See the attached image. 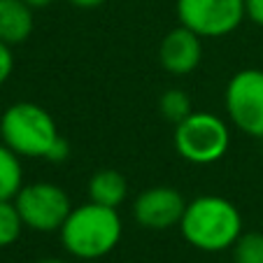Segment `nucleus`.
I'll return each instance as SVG.
<instances>
[{"label":"nucleus","mask_w":263,"mask_h":263,"mask_svg":"<svg viewBox=\"0 0 263 263\" xmlns=\"http://www.w3.org/2000/svg\"><path fill=\"white\" fill-rule=\"evenodd\" d=\"M179 231L191 247L217 254L238 242L242 235V214L223 196H198L186 203Z\"/></svg>","instance_id":"f257e3e1"},{"label":"nucleus","mask_w":263,"mask_h":263,"mask_svg":"<svg viewBox=\"0 0 263 263\" xmlns=\"http://www.w3.org/2000/svg\"><path fill=\"white\" fill-rule=\"evenodd\" d=\"M59 233L68 254L82 261H96L107 256L119 245L124 223L117 208H105L89 200L80 208H72Z\"/></svg>","instance_id":"f03ea898"},{"label":"nucleus","mask_w":263,"mask_h":263,"mask_svg":"<svg viewBox=\"0 0 263 263\" xmlns=\"http://www.w3.org/2000/svg\"><path fill=\"white\" fill-rule=\"evenodd\" d=\"M0 138L21 159H47L61 133L45 107L37 103H14L0 117Z\"/></svg>","instance_id":"7ed1b4c3"},{"label":"nucleus","mask_w":263,"mask_h":263,"mask_svg":"<svg viewBox=\"0 0 263 263\" xmlns=\"http://www.w3.org/2000/svg\"><path fill=\"white\" fill-rule=\"evenodd\" d=\"M229 126L214 112H191L175 126V149L194 165L217 163L229 152Z\"/></svg>","instance_id":"20e7f679"},{"label":"nucleus","mask_w":263,"mask_h":263,"mask_svg":"<svg viewBox=\"0 0 263 263\" xmlns=\"http://www.w3.org/2000/svg\"><path fill=\"white\" fill-rule=\"evenodd\" d=\"M14 205L19 210L24 226L37 233H54L61 231L68 214L72 212L70 196L63 186L54 182H33L24 184L14 196Z\"/></svg>","instance_id":"39448f33"},{"label":"nucleus","mask_w":263,"mask_h":263,"mask_svg":"<svg viewBox=\"0 0 263 263\" xmlns=\"http://www.w3.org/2000/svg\"><path fill=\"white\" fill-rule=\"evenodd\" d=\"M229 119L249 138H263V70H238L223 93Z\"/></svg>","instance_id":"423d86ee"},{"label":"nucleus","mask_w":263,"mask_h":263,"mask_svg":"<svg viewBox=\"0 0 263 263\" xmlns=\"http://www.w3.org/2000/svg\"><path fill=\"white\" fill-rule=\"evenodd\" d=\"M177 19L200 37H223L247 19L245 0H177Z\"/></svg>","instance_id":"0eeeda50"},{"label":"nucleus","mask_w":263,"mask_h":263,"mask_svg":"<svg viewBox=\"0 0 263 263\" xmlns=\"http://www.w3.org/2000/svg\"><path fill=\"white\" fill-rule=\"evenodd\" d=\"M186 200L173 186H152L142 191L133 203L135 221L149 231H165L179 226Z\"/></svg>","instance_id":"6e6552de"},{"label":"nucleus","mask_w":263,"mask_h":263,"mask_svg":"<svg viewBox=\"0 0 263 263\" xmlns=\"http://www.w3.org/2000/svg\"><path fill=\"white\" fill-rule=\"evenodd\" d=\"M200 59H203V37L196 35L194 30L184 28V26L170 30L159 47L161 65L173 74L194 72L198 68Z\"/></svg>","instance_id":"1a4fd4ad"},{"label":"nucleus","mask_w":263,"mask_h":263,"mask_svg":"<svg viewBox=\"0 0 263 263\" xmlns=\"http://www.w3.org/2000/svg\"><path fill=\"white\" fill-rule=\"evenodd\" d=\"M33 33V7L24 0H0V40L14 47Z\"/></svg>","instance_id":"9d476101"},{"label":"nucleus","mask_w":263,"mask_h":263,"mask_svg":"<svg viewBox=\"0 0 263 263\" xmlns=\"http://www.w3.org/2000/svg\"><path fill=\"white\" fill-rule=\"evenodd\" d=\"M128 196V182L119 170L103 168L89 179V200L105 208H119Z\"/></svg>","instance_id":"9b49d317"},{"label":"nucleus","mask_w":263,"mask_h":263,"mask_svg":"<svg viewBox=\"0 0 263 263\" xmlns=\"http://www.w3.org/2000/svg\"><path fill=\"white\" fill-rule=\"evenodd\" d=\"M24 186L21 156L14 154L5 142H0V200H14Z\"/></svg>","instance_id":"f8f14e48"},{"label":"nucleus","mask_w":263,"mask_h":263,"mask_svg":"<svg viewBox=\"0 0 263 263\" xmlns=\"http://www.w3.org/2000/svg\"><path fill=\"white\" fill-rule=\"evenodd\" d=\"M159 112L163 115V119L173 121V124L177 126L179 121L186 119L194 109H191V100H189V96H186V91L168 89V91H163V96H161V100H159Z\"/></svg>","instance_id":"ddd939ff"},{"label":"nucleus","mask_w":263,"mask_h":263,"mask_svg":"<svg viewBox=\"0 0 263 263\" xmlns=\"http://www.w3.org/2000/svg\"><path fill=\"white\" fill-rule=\"evenodd\" d=\"M24 231V219L14 200H0V247H10Z\"/></svg>","instance_id":"4468645a"},{"label":"nucleus","mask_w":263,"mask_h":263,"mask_svg":"<svg viewBox=\"0 0 263 263\" xmlns=\"http://www.w3.org/2000/svg\"><path fill=\"white\" fill-rule=\"evenodd\" d=\"M233 263H263V233H242L233 245Z\"/></svg>","instance_id":"2eb2a0df"},{"label":"nucleus","mask_w":263,"mask_h":263,"mask_svg":"<svg viewBox=\"0 0 263 263\" xmlns=\"http://www.w3.org/2000/svg\"><path fill=\"white\" fill-rule=\"evenodd\" d=\"M12 70H14V56H12V47L0 40V86L10 80Z\"/></svg>","instance_id":"dca6fc26"},{"label":"nucleus","mask_w":263,"mask_h":263,"mask_svg":"<svg viewBox=\"0 0 263 263\" xmlns=\"http://www.w3.org/2000/svg\"><path fill=\"white\" fill-rule=\"evenodd\" d=\"M245 16L263 28V0H245Z\"/></svg>","instance_id":"f3484780"},{"label":"nucleus","mask_w":263,"mask_h":263,"mask_svg":"<svg viewBox=\"0 0 263 263\" xmlns=\"http://www.w3.org/2000/svg\"><path fill=\"white\" fill-rule=\"evenodd\" d=\"M68 154H70V147H68V142H65L63 138H59L56 140V144L51 147V152H49V156H47V161H65L68 159Z\"/></svg>","instance_id":"a211bd4d"},{"label":"nucleus","mask_w":263,"mask_h":263,"mask_svg":"<svg viewBox=\"0 0 263 263\" xmlns=\"http://www.w3.org/2000/svg\"><path fill=\"white\" fill-rule=\"evenodd\" d=\"M68 3L74 7H80V10H96V7H100L107 0H68Z\"/></svg>","instance_id":"6ab92c4d"},{"label":"nucleus","mask_w":263,"mask_h":263,"mask_svg":"<svg viewBox=\"0 0 263 263\" xmlns=\"http://www.w3.org/2000/svg\"><path fill=\"white\" fill-rule=\"evenodd\" d=\"M24 3H28L33 10H42V7H49L54 0H24Z\"/></svg>","instance_id":"aec40b11"},{"label":"nucleus","mask_w":263,"mask_h":263,"mask_svg":"<svg viewBox=\"0 0 263 263\" xmlns=\"http://www.w3.org/2000/svg\"><path fill=\"white\" fill-rule=\"evenodd\" d=\"M37 263H63L61 258H42V261H37Z\"/></svg>","instance_id":"412c9836"},{"label":"nucleus","mask_w":263,"mask_h":263,"mask_svg":"<svg viewBox=\"0 0 263 263\" xmlns=\"http://www.w3.org/2000/svg\"><path fill=\"white\" fill-rule=\"evenodd\" d=\"M261 140H263V138H261Z\"/></svg>","instance_id":"4be33fe9"}]
</instances>
